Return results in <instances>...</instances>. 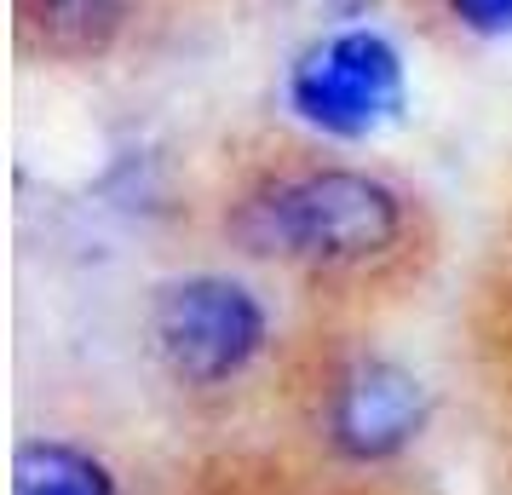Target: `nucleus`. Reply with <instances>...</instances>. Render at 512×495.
<instances>
[{"instance_id": "nucleus-1", "label": "nucleus", "mask_w": 512, "mask_h": 495, "mask_svg": "<svg viewBox=\"0 0 512 495\" xmlns=\"http://www.w3.org/2000/svg\"><path fill=\"white\" fill-rule=\"evenodd\" d=\"M231 231L248 254H294L317 265H363L386 254L403 231V202L369 173H305L254 190L236 208Z\"/></svg>"}, {"instance_id": "nucleus-2", "label": "nucleus", "mask_w": 512, "mask_h": 495, "mask_svg": "<svg viewBox=\"0 0 512 495\" xmlns=\"http://www.w3.org/2000/svg\"><path fill=\"white\" fill-rule=\"evenodd\" d=\"M156 352L185 386H219L242 375L265 346V306L231 277H185L156 300Z\"/></svg>"}, {"instance_id": "nucleus-3", "label": "nucleus", "mask_w": 512, "mask_h": 495, "mask_svg": "<svg viewBox=\"0 0 512 495\" xmlns=\"http://www.w3.org/2000/svg\"><path fill=\"white\" fill-rule=\"evenodd\" d=\"M288 104L300 121L323 127L334 139H363L403 110V58L374 29L328 35L323 47H311L294 64Z\"/></svg>"}, {"instance_id": "nucleus-4", "label": "nucleus", "mask_w": 512, "mask_h": 495, "mask_svg": "<svg viewBox=\"0 0 512 495\" xmlns=\"http://www.w3.org/2000/svg\"><path fill=\"white\" fill-rule=\"evenodd\" d=\"M426 421V392L403 363L363 357L340 375L334 409H328V438L346 461H392L397 449Z\"/></svg>"}, {"instance_id": "nucleus-5", "label": "nucleus", "mask_w": 512, "mask_h": 495, "mask_svg": "<svg viewBox=\"0 0 512 495\" xmlns=\"http://www.w3.org/2000/svg\"><path fill=\"white\" fill-rule=\"evenodd\" d=\"M29 24L58 58H98L127 24V0H29Z\"/></svg>"}, {"instance_id": "nucleus-6", "label": "nucleus", "mask_w": 512, "mask_h": 495, "mask_svg": "<svg viewBox=\"0 0 512 495\" xmlns=\"http://www.w3.org/2000/svg\"><path fill=\"white\" fill-rule=\"evenodd\" d=\"M12 495H116V478L87 449L41 438L12 455Z\"/></svg>"}, {"instance_id": "nucleus-7", "label": "nucleus", "mask_w": 512, "mask_h": 495, "mask_svg": "<svg viewBox=\"0 0 512 495\" xmlns=\"http://www.w3.org/2000/svg\"><path fill=\"white\" fill-rule=\"evenodd\" d=\"M449 12L478 35H507L512 29V0H449Z\"/></svg>"}, {"instance_id": "nucleus-8", "label": "nucleus", "mask_w": 512, "mask_h": 495, "mask_svg": "<svg viewBox=\"0 0 512 495\" xmlns=\"http://www.w3.org/2000/svg\"><path fill=\"white\" fill-rule=\"evenodd\" d=\"M328 6H334V12H346V18H357V12H369L374 0H328Z\"/></svg>"}]
</instances>
